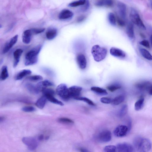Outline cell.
Instances as JSON below:
<instances>
[{
    "instance_id": "obj_1",
    "label": "cell",
    "mask_w": 152,
    "mask_h": 152,
    "mask_svg": "<svg viewBox=\"0 0 152 152\" xmlns=\"http://www.w3.org/2000/svg\"><path fill=\"white\" fill-rule=\"evenodd\" d=\"M134 148L137 152H147L151 148V143L148 139L138 137L133 141Z\"/></svg>"
},
{
    "instance_id": "obj_2",
    "label": "cell",
    "mask_w": 152,
    "mask_h": 152,
    "mask_svg": "<svg viewBox=\"0 0 152 152\" xmlns=\"http://www.w3.org/2000/svg\"><path fill=\"white\" fill-rule=\"evenodd\" d=\"M42 47L41 45H37L26 53L25 57L24 62L26 66L32 65L37 63L38 55Z\"/></svg>"
},
{
    "instance_id": "obj_3",
    "label": "cell",
    "mask_w": 152,
    "mask_h": 152,
    "mask_svg": "<svg viewBox=\"0 0 152 152\" xmlns=\"http://www.w3.org/2000/svg\"><path fill=\"white\" fill-rule=\"evenodd\" d=\"M91 53L95 60L97 62L101 61L106 57L107 49L105 48L98 45L93 46L92 49Z\"/></svg>"
},
{
    "instance_id": "obj_4",
    "label": "cell",
    "mask_w": 152,
    "mask_h": 152,
    "mask_svg": "<svg viewBox=\"0 0 152 152\" xmlns=\"http://www.w3.org/2000/svg\"><path fill=\"white\" fill-rule=\"evenodd\" d=\"M130 17L131 22L141 29L145 30L146 28L138 11L133 8L130 10Z\"/></svg>"
},
{
    "instance_id": "obj_5",
    "label": "cell",
    "mask_w": 152,
    "mask_h": 152,
    "mask_svg": "<svg viewBox=\"0 0 152 152\" xmlns=\"http://www.w3.org/2000/svg\"><path fill=\"white\" fill-rule=\"evenodd\" d=\"M57 94L63 100L68 101L70 99L68 88L64 84L59 85L56 90Z\"/></svg>"
},
{
    "instance_id": "obj_6",
    "label": "cell",
    "mask_w": 152,
    "mask_h": 152,
    "mask_svg": "<svg viewBox=\"0 0 152 152\" xmlns=\"http://www.w3.org/2000/svg\"><path fill=\"white\" fill-rule=\"evenodd\" d=\"M95 138L100 143H107L111 141L112 135L111 132L108 130H104L99 133Z\"/></svg>"
},
{
    "instance_id": "obj_7",
    "label": "cell",
    "mask_w": 152,
    "mask_h": 152,
    "mask_svg": "<svg viewBox=\"0 0 152 152\" xmlns=\"http://www.w3.org/2000/svg\"><path fill=\"white\" fill-rule=\"evenodd\" d=\"M22 141L31 151L35 150L39 144L37 139L32 137H24L22 138Z\"/></svg>"
},
{
    "instance_id": "obj_8",
    "label": "cell",
    "mask_w": 152,
    "mask_h": 152,
    "mask_svg": "<svg viewBox=\"0 0 152 152\" xmlns=\"http://www.w3.org/2000/svg\"><path fill=\"white\" fill-rule=\"evenodd\" d=\"M118 17L126 21L127 16V7L124 3L119 2L117 4Z\"/></svg>"
},
{
    "instance_id": "obj_9",
    "label": "cell",
    "mask_w": 152,
    "mask_h": 152,
    "mask_svg": "<svg viewBox=\"0 0 152 152\" xmlns=\"http://www.w3.org/2000/svg\"><path fill=\"white\" fill-rule=\"evenodd\" d=\"M129 130L126 125H120L116 128L113 131V133L116 137L119 138L124 137L127 134Z\"/></svg>"
},
{
    "instance_id": "obj_10",
    "label": "cell",
    "mask_w": 152,
    "mask_h": 152,
    "mask_svg": "<svg viewBox=\"0 0 152 152\" xmlns=\"http://www.w3.org/2000/svg\"><path fill=\"white\" fill-rule=\"evenodd\" d=\"M136 87L139 90L147 92L152 96V84L148 82H140L136 84Z\"/></svg>"
},
{
    "instance_id": "obj_11",
    "label": "cell",
    "mask_w": 152,
    "mask_h": 152,
    "mask_svg": "<svg viewBox=\"0 0 152 152\" xmlns=\"http://www.w3.org/2000/svg\"><path fill=\"white\" fill-rule=\"evenodd\" d=\"M82 89L81 87L76 86H72L68 88L70 98L75 99L80 97Z\"/></svg>"
},
{
    "instance_id": "obj_12",
    "label": "cell",
    "mask_w": 152,
    "mask_h": 152,
    "mask_svg": "<svg viewBox=\"0 0 152 152\" xmlns=\"http://www.w3.org/2000/svg\"><path fill=\"white\" fill-rule=\"evenodd\" d=\"M18 35H16L12 38L5 44L3 49V52L6 54L8 52L17 42Z\"/></svg>"
},
{
    "instance_id": "obj_13",
    "label": "cell",
    "mask_w": 152,
    "mask_h": 152,
    "mask_svg": "<svg viewBox=\"0 0 152 152\" xmlns=\"http://www.w3.org/2000/svg\"><path fill=\"white\" fill-rule=\"evenodd\" d=\"M119 152H135V149L133 146L127 143L118 144L117 146Z\"/></svg>"
},
{
    "instance_id": "obj_14",
    "label": "cell",
    "mask_w": 152,
    "mask_h": 152,
    "mask_svg": "<svg viewBox=\"0 0 152 152\" xmlns=\"http://www.w3.org/2000/svg\"><path fill=\"white\" fill-rule=\"evenodd\" d=\"M110 53L112 56L118 58H124L126 56V54L124 51L115 47L110 49Z\"/></svg>"
},
{
    "instance_id": "obj_15",
    "label": "cell",
    "mask_w": 152,
    "mask_h": 152,
    "mask_svg": "<svg viewBox=\"0 0 152 152\" xmlns=\"http://www.w3.org/2000/svg\"><path fill=\"white\" fill-rule=\"evenodd\" d=\"M77 64L81 69H85L87 66V61L85 55L82 54H78L77 57Z\"/></svg>"
},
{
    "instance_id": "obj_16",
    "label": "cell",
    "mask_w": 152,
    "mask_h": 152,
    "mask_svg": "<svg viewBox=\"0 0 152 152\" xmlns=\"http://www.w3.org/2000/svg\"><path fill=\"white\" fill-rule=\"evenodd\" d=\"M33 34L31 29H27L23 32L22 35V41L26 44H29L31 40L32 35Z\"/></svg>"
},
{
    "instance_id": "obj_17",
    "label": "cell",
    "mask_w": 152,
    "mask_h": 152,
    "mask_svg": "<svg viewBox=\"0 0 152 152\" xmlns=\"http://www.w3.org/2000/svg\"><path fill=\"white\" fill-rule=\"evenodd\" d=\"M73 13L70 11L66 9L63 10L59 15V19L61 20H65L69 19L72 17Z\"/></svg>"
},
{
    "instance_id": "obj_18",
    "label": "cell",
    "mask_w": 152,
    "mask_h": 152,
    "mask_svg": "<svg viewBox=\"0 0 152 152\" xmlns=\"http://www.w3.org/2000/svg\"><path fill=\"white\" fill-rule=\"evenodd\" d=\"M54 84L52 82L48 80H45L38 83L36 86L38 90L40 91H42L49 87L53 86Z\"/></svg>"
},
{
    "instance_id": "obj_19",
    "label": "cell",
    "mask_w": 152,
    "mask_h": 152,
    "mask_svg": "<svg viewBox=\"0 0 152 152\" xmlns=\"http://www.w3.org/2000/svg\"><path fill=\"white\" fill-rule=\"evenodd\" d=\"M23 50L20 49L16 50L14 53V62L13 66L16 67L18 65Z\"/></svg>"
},
{
    "instance_id": "obj_20",
    "label": "cell",
    "mask_w": 152,
    "mask_h": 152,
    "mask_svg": "<svg viewBox=\"0 0 152 152\" xmlns=\"http://www.w3.org/2000/svg\"><path fill=\"white\" fill-rule=\"evenodd\" d=\"M126 33L128 36L132 40L135 38V34L133 23L130 22L128 25L126 29Z\"/></svg>"
},
{
    "instance_id": "obj_21",
    "label": "cell",
    "mask_w": 152,
    "mask_h": 152,
    "mask_svg": "<svg viewBox=\"0 0 152 152\" xmlns=\"http://www.w3.org/2000/svg\"><path fill=\"white\" fill-rule=\"evenodd\" d=\"M32 73V71L29 70L24 69L20 71L16 76L15 79L19 80L22 79L26 76L29 75Z\"/></svg>"
},
{
    "instance_id": "obj_22",
    "label": "cell",
    "mask_w": 152,
    "mask_h": 152,
    "mask_svg": "<svg viewBox=\"0 0 152 152\" xmlns=\"http://www.w3.org/2000/svg\"><path fill=\"white\" fill-rule=\"evenodd\" d=\"M57 30L56 29L52 28L49 29L46 33L47 39L49 40L54 39L57 36Z\"/></svg>"
},
{
    "instance_id": "obj_23",
    "label": "cell",
    "mask_w": 152,
    "mask_h": 152,
    "mask_svg": "<svg viewBox=\"0 0 152 152\" xmlns=\"http://www.w3.org/2000/svg\"><path fill=\"white\" fill-rule=\"evenodd\" d=\"M113 4L112 1L110 0H102L97 1L95 4V5L98 7L107 6L111 7Z\"/></svg>"
},
{
    "instance_id": "obj_24",
    "label": "cell",
    "mask_w": 152,
    "mask_h": 152,
    "mask_svg": "<svg viewBox=\"0 0 152 152\" xmlns=\"http://www.w3.org/2000/svg\"><path fill=\"white\" fill-rule=\"evenodd\" d=\"M47 99L44 95L38 99L35 103L36 105L41 109L44 107L47 102Z\"/></svg>"
},
{
    "instance_id": "obj_25",
    "label": "cell",
    "mask_w": 152,
    "mask_h": 152,
    "mask_svg": "<svg viewBox=\"0 0 152 152\" xmlns=\"http://www.w3.org/2000/svg\"><path fill=\"white\" fill-rule=\"evenodd\" d=\"M139 50L141 54L144 58L149 61H152V55L148 51L142 48H140Z\"/></svg>"
},
{
    "instance_id": "obj_26",
    "label": "cell",
    "mask_w": 152,
    "mask_h": 152,
    "mask_svg": "<svg viewBox=\"0 0 152 152\" xmlns=\"http://www.w3.org/2000/svg\"><path fill=\"white\" fill-rule=\"evenodd\" d=\"M125 99V96L123 95H120L112 99L111 103L113 105H118L123 102Z\"/></svg>"
},
{
    "instance_id": "obj_27",
    "label": "cell",
    "mask_w": 152,
    "mask_h": 152,
    "mask_svg": "<svg viewBox=\"0 0 152 152\" xmlns=\"http://www.w3.org/2000/svg\"><path fill=\"white\" fill-rule=\"evenodd\" d=\"M9 77V73L7 67L4 66L2 68L1 77V80L2 81H4L6 80Z\"/></svg>"
},
{
    "instance_id": "obj_28",
    "label": "cell",
    "mask_w": 152,
    "mask_h": 152,
    "mask_svg": "<svg viewBox=\"0 0 152 152\" xmlns=\"http://www.w3.org/2000/svg\"><path fill=\"white\" fill-rule=\"evenodd\" d=\"M144 99L141 97L139 98L135 103V109L136 111L141 110L143 108L144 105Z\"/></svg>"
},
{
    "instance_id": "obj_29",
    "label": "cell",
    "mask_w": 152,
    "mask_h": 152,
    "mask_svg": "<svg viewBox=\"0 0 152 152\" xmlns=\"http://www.w3.org/2000/svg\"><path fill=\"white\" fill-rule=\"evenodd\" d=\"M91 89L92 91L100 95H106L108 94L105 90L99 87H91Z\"/></svg>"
},
{
    "instance_id": "obj_30",
    "label": "cell",
    "mask_w": 152,
    "mask_h": 152,
    "mask_svg": "<svg viewBox=\"0 0 152 152\" xmlns=\"http://www.w3.org/2000/svg\"><path fill=\"white\" fill-rule=\"evenodd\" d=\"M47 99L51 103L61 106H63L64 103L55 98L54 95H49L45 96Z\"/></svg>"
},
{
    "instance_id": "obj_31",
    "label": "cell",
    "mask_w": 152,
    "mask_h": 152,
    "mask_svg": "<svg viewBox=\"0 0 152 152\" xmlns=\"http://www.w3.org/2000/svg\"><path fill=\"white\" fill-rule=\"evenodd\" d=\"M26 87L28 90L31 93L33 94H38L40 92L36 86L30 84H28L26 85Z\"/></svg>"
},
{
    "instance_id": "obj_32",
    "label": "cell",
    "mask_w": 152,
    "mask_h": 152,
    "mask_svg": "<svg viewBox=\"0 0 152 152\" xmlns=\"http://www.w3.org/2000/svg\"><path fill=\"white\" fill-rule=\"evenodd\" d=\"M104 152H119L117 146L109 145L106 146L104 149Z\"/></svg>"
},
{
    "instance_id": "obj_33",
    "label": "cell",
    "mask_w": 152,
    "mask_h": 152,
    "mask_svg": "<svg viewBox=\"0 0 152 152\" xmlns=\"http://www.w3.org/2000/svg\"><path fill=\"white\" fill-rule=\"evenodd\" d=\"M86 1L85 0H81L72 2L68 5V6L71 7H75L85 5Z\"/></svg>"
},
{
    "instance_id": "obj_34",
    "label": "cell",
    "mask_w": 152,
    "mask_h": 152,
    "mask_svg": "<svg viewBox=\"0 0 152 152\" xmlns=\"http://www.w3.org/2000/svg\"><path fill=\"white\" fill-rule=\"evenodd\" d=\"M58 121L60 123L66 125H71L74 123V122L71 119L65 118H59Z\"/></svg>"
},
{
    "instance_id": "obj_35",
    "label": "cell",
    "mask_w": 152,
    "mask_h": 152,
    "mask_svg": "<svg viewBox=\"0 0 152 152\" xmlns=\"http://www.w3.org/2000/svg\"><path fill=\"white\" fill-rule=\"evenodd\" d=\"M108 19L109 22L111 25L115 26L116 25V19L113 14L110 13L108 15Z\"/></svg>"
},
{
    "instance_id": "obj_36",
    "label": "cell",
    "mask_w": 152,
    "mask_h": 152,
    "mask_svg": "<svg viewBox=\"0 0 152 152\" xmlns=\"http://www.w3.org/2000/svg\"><path fill=\"white\" fill-rule=\"evenodd\" d=\"M128 106L126 105H123L119 113V116L120 118H122L124 117L128 112Z\"/></svg>"
},
{
    "instance_id": "obj_37",
    "label": "cell",
    "mask_w": 152,
    "mask_h": 152,
    "mask_svg": "<svg viewBox=\"0 0 152 152\" xmlns=\"http://www.w3.org/2000/svg\"><path fill=\"white\" fill-rule=\"evenodd\" d=\"M27 79L31 81L36 82L42 80L43 78L40 75H33L29 76L27 78Z\"/></svg>"
},
{
    "instance_id": "obj_38",
    "label": "cell",
    "mask_w": 152,
    "mask_h": 152,
    "mask_svg": "<svg viewBox=\"0 0 152 152\" xmlns=\"http://www.w3.org/2000/svg\"><path fill=\"white\" fill-rule=\"evenodd\" d=\"M121 88V86L118 84H112L107 87V88L110 92H113L120 89Z\"/></svg>"
},
{
    "instance_id": "obj_39",
    "label": "cell",
    "mask_w": 152,
    "mask_h": 152,
    "mask_svg": "<svg viewBox=\"0 0 152 152\" xmlns=\"http://www.w3.org/2000/svg\"><path fill=\"white\" fill-rule=\"evenodd\" d=\"M75 100L83 101L93 106L95 105V104L91 100L86 98L79 97Z\"/></svg>"
},
{
    "instance_id": "obj_40",
    "label": "cell",
    "mask_w": 152,
    "mask_h": 152,
    "mask_svg": "<svg viewBox=\"0 0 152 152\" xmlns=\"http://www.w3.org/2000/svg\"><path fill=\"white\" fill-rule=\"evenodd\" d=\"M44 96L54 95L55 94L54 91L52 89L49 88H46L44 90L42 91Z\"/></svg>"
},
{
    "instance_id": "obj_41",
    "label": "cell",
    "mask_w": 152,
    "mask_h": 152,
    "mask_svg": "<svg viewBox=\"0 0 152 152\" xmlns=\"http://www.w3.org/2000/svg\"><path fill=\"white\" fill-rule=\"evenodd\" d=\"M23 111L26 112H30L35 110V108L32 106H25L22 108Z\"/></svg>"
},
{
    "instance_id": "obj_42",
    "label": "cell",
    "mask_w": 152,
    "mask_h": 152,
    "mask_svg": "<svg viewBox=\"0 0 152 152\" xmlns=\"http://www.w3.org/2000/svg\"><path fill=\"white\" fill-rule=\"evenodd\" d=\"M33 34H37L44 32L45 28H36L31 29Z\"/></svg>"
},
{
    "instance_id": "obj_43",
    "label": "cell",
    "mask_w": 152,
    "mask_h": 152,
    "mask_svg": "<svg viewBox=\"0 0 152 152\" xmlns=\"http://www.w3.org/2000/svg\"><path fill=\"white\" fill-rule=\"evenodd\" d=\"M112 100L110 98L103 97L100 99V101L102 103L108 104L111 103Z\"/></svg>"
},
{
    "instance_id": "obj_44",
    "label": "cell",
    "mask_w": 152,
    "mask_h": 152,
    "mask_svg": "<svg viewBox=\"0 0 152 152\" xmlns=\"http://www.w3.org/2000/svg\"><path fill=\"white\" fill-rule=\"evenodd\" d=\"M140 44L143 47L148 48H150V46L149 42L147 40H144L141 41L140 43Z\"/></svg>"
},
{
    "instance_id": "obj_45",
    "label": "cell",
    "mask_w": 152,
    "mask_h": 152,
    "mask_svg": "<svg viewBox=\"0 0 152 152\" xmlns=\"http://www.w3.org/2000/svg\"><path fill=\"white\" fill-rule=\"evenodd\" d=\"M117 17V20L119 25L121 27L125 26V21L118 16Z\"/></svg>"
},
{
    "instance_id": "obj_46",
    "label": "cell",
    "mask_w": 152,
    "mask_h": 152,
    "mask_svg": "<svg viewBox=\"0 0 152 152\" xmlns=\"http://www.w3.org/2000/svg\"><path fill=\"white\" fill-rule=\"evenodd\" d=\"M83 6L81 9L82 11H87L90 7V3L88 1H86L85 4L83 5Z\"/></svg>"
},
{
    "instance_id": "obj_47",
    "label": "cell",
    "mask_w": 152,
    "mask_h": 152,
    "mask_svg": "<svg viewBox=\"0 0 152 152\" xmlns=\"http://www.w3.org/2000/svg\"><path fill=\"white\" fill-rule=\"evenodd\" d=\"M86 17L84 15H81L79 17L77 20L78 22H80L83 21L85 19Z\"/></svg>"
},
{
    "instance_id": "obj_48",
    "label": "cell",
    "mask_w": 152,
    "mask_h": 152,
    "mask_svg": "<svg viewBox=\"0 0 152 152\" xmlns=\"http://www.w3.org/2000/svg\"><path fill=\"white\" fill-rule=\"evenodd\" d=\"M79 150L80 152H89L88 150L84 148H79Z\"/></svg>"
},
{
    "instance_id": "obj_49",
    "label": "cell",
    "mask_w": 152,
    "mask_h": 152,
    "mask_svg": "<svg viewBox=\"0 0 152 152\" xmlns=\"http://www.w3.org/2000/svg\"><path fill=\"white\" fill-rule=\"evenodd\" d=\"M44 136L43 135H41L37 137V140L39 141H42L44 139Z\"/></svg>"
},
{
    "instance_id": "obj_50",
    "label": "cell",
    "mask_w": 152,
    "mask_h": 152,
    "mask_svg": "<svg viewBox=\"0 0 152 152\" xmlns=\"http://www.w3.org/2000/svg\"><path fill=\"white\" fill-rule=\"evenodd\" d=\"M150 41L151 45L152 46V34H151L150 37Z\"/></svg>"
},
{
    "instance_id": "obj_51",
    "label": "cell",
    "mask_w": 152,
    "mask_h": 152,
    "mask_svg": "<svg viewBox=\"0 0 152 152\" xmlns=\"http://www.w3.org/2000/svg\"><path fill=\"white\" fill-rule=\"evenodd\" d=\"M150 4L151 8L152 9V1H150Z\"/></svg>"
}]
</instances>
